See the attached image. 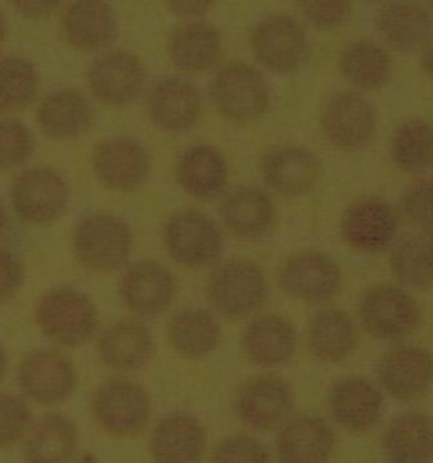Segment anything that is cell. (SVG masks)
Returning a JSON list of instances; mask_svg holds the SVG:
<instances>
[{
	"instance_id": "1",
	"label": "cell",
	"mask_w": 433,
	"mask_h": 463,
	"mask_svg": "<svg viewBox=\"0 0 433 463\" xmlns=\"http://www.w3.org/2000/svg\"><path fill=\"white\" fill-rule=\"evenodd\" d=\"M34 318L43 335L60 347H82L99 330L95 303L75 288H56L43 295Z\"/></svg>"
},
{
	"instance_id": "2",
	"label": "cell",
	"mask_w": 433,
	"mask_h": 463,
	"mask_svg": "<svg viewBox=\"0 0 433 463\" xmlns=\"http://www.w3.org/2000/svg\"><path fill=\"white\" fill-rule=\"evenodd\" d=\"M207 301L227 320L253 317L268 297V281L263 269L247 259H229L212 270L207 281Z\"/></svg>"
},
{
	"instance_id": "3",
	"label": "cell",
	"mask_w": 433,
	"mask_h": 463,
	"mask_svg": "<svg viewBox=\"0 0 433 463\" xmlns=\"http://www.w3.org/2000/svg\"><path fill=\"white\" fill-rule=\"evenodd\" d=\"M132 232L114 213L95 212L80 219L72 233V247L78 262L99 274L120 269L132 252Z\"/></svg>"
},
{
	"instance_id": "4",
	"label": "cell",
	"mask_w": 433,
	"mask_h": 463,
	"mask_svg": "<svg viewBox=\"0 0 433 463\" xmlns=\"http://www.w3.org/2000/svg\"><path fill=\"white\" fill-rule=\"evenodd\" d=\"M359 320L374 338L401 342L419 330L421 308L403 286L374 284L359 301Z\"/></svg>"
},
{
	"instance_id": "5",
	"label": "cell",
	"mask_w": 433,
	"mask_h": 463,
	"mask_svg": "<svg viewBox=\"0 0 433 463\" xmlns=\"http://www.w3.org/2000/svg\"><path fill=\"white\" fill-rule=\"evenodd\" d=\"M151 408L149 392L140 384L124 379L103 383L91 398L95 423L115 438L140 435L149 423Z\"/></svg>"
},
{
	"instance_id": "6",
	"label": "cell",
	"mask_w": 433,
	"mask_h": 463,
	"mask_svg": "<svg viewBox=\"0 0 433 463\" xmlns=\"http://www.w3.org/2000/svg\"><path fill=\"white\" fill-rule=\"evenodd\" d=\"M163 244L179 266L202 269L220 258L224 239L210 217L197 210H181L166 220Z\"/></svg>"
},
{
	"instance_id": "7",
	"label": "cell",
	"mask_w": 433,
	"mask_h": 463,
	"mask_svg": "<svg viewBox=\"0 0 433 463\" xmlns=\"http://www.w3.org/2000/svg\"><path fill=\"white\" fill-rule=\"evenodd\" d=\"M11 203L23 222L50 225L63 217L70 203V186L52 167H29L14 180Z\"/></svg>"
},
{
	"instance_id": "8",
	"label": "cell",
	"mask_w": 433,
	"mask_h": 463,
	"mask_svg": "<svg viewBox=\"0 0 433 463\" xmlns=\"http://www.w3.org/2000/svg\"><path fill=\"white\" fill-rule=\"evenodd\" d=\"M236 414L255 431H276L294 410V391L280 375H255L244 383L236 394Z\"/></svg>"
},
{
	"instance_id": "9",
	"label": "cell",
	"mask_w": 433,
	"mask_h": 463,
	"mask_svg": "<svg viewBox=\"0 0 433 463\" xmlns=\"http://www.w3.org/2000/svg\"><path fill=\"white\" fill-rule=\"evenodd\" d=\"M210 93L216 110L232 120H253L268 110V81L247 63L222 66L212 80Z\"/></svg>"
},
{
	"instance_id": "10",
	"label": "cell",
	"mask_w": 433,
	"mask_h": 463,
	"mask_svg": "<svg viewBox=\"0 0 433 463\" xmlns=\"http://www.w3.org/2000/svg\"><path fill=\"white\" fill-rule=\"evenodd\" d=\"M251 48L261 65L280 75H290L305 63L308 39L303 26L286 14H274L255 24Z\"/></svg>"
},
{
	"instance_id": "11",
	"label": "cell",
	"mask_w": 433,
	"mask_h": 463,
	"mask_svg": "<svg viewBox=\"0 0 433 463\" xmlns=\"http://www.w3.org/2000/svg\"><path fill=\"white\" fill-rule=\"evenodd\" d=\"M280 286L288 297L308 305L327 303L342 288V270L327 254L317 250L298 252L280 270Z\"/></svg>"
},
{
	"instance_id": "12",
	"label": "cell",
	"mask_w": 433,
	"mask_h": 463,
	"mask_svg": "<svg viewBox=\"0 0 433 463\" xmlns=\"http://www.w3.org/2000/svg\"><path fill=\"white\" fill-rule=\"evenodd\" d=\"M91 166L105 188L129 194L149 178L151 156L140 141L117 136L105 139L93 149Z\"/></svg>"
},
{
	"instance_id": "13",
	"label": "cell",
	"mask_w": 433,
	"mask_h": 463,
	"mask_svg": "<svg viewBox=\"0 0 433 463\" xmlns=\"http://www.w3.org/2000/svg\"><path fill=\"white\" fill-rule=\"evenodd\" d=\"M322 130L335 147L357 151L370 144L376 132V112L357 91H337L322 109Z\"/></svg>"
},
{
	"instance_id": "14",
	"label": "cell",
	"mask_w": 433,
	"mask_h": 463,
	"mask_svg": "<svg viewBox=\"0 0 433 463\" xmlns=\"http://www.w3.org/2000/svg\"><path fill=\"white\" fill-rule=\"evenodd\" d=\"M382 391L401 402L423 398L433 384V355L420 345H398L376 365Z\"/></svg>"
},
{
	"instance_id": "15",
	"label": "cell",
	"mask_w": 433,
	"mask_h": 463,
	"mask_svg": "<svg viewBox=\"0 0 433 463\" xmlns=\"http://www.w3.org/2000/svg\"><path fill=\"white\" fill-rule=\"evenodd\" d=\"M177 293L171 270L158 260H138L124 270L119 295L124 307L140 318H156L166 313Z\"/></svg>"
},
{
	"instance_id": "16",
	"label": "cell",
	"mask_w": 433,
	"mask_h": 463,
	"mask_svg": "<svg viewBox=\"0 0 433 463\" xmlns=\"http://www.w3.org/2000/svg\"><path fill=\"white\" fill-rule=\"evenodd\" d=\"M398 232V213L386 200L378 196L361 198L349 206L341 220L344 244L361 252L376 254L388 249Z\"/></svg>"
},
{
	"instance_id": "17",
	"label": "cell",
	"mask_w": 433,
	"mask_h": 463,
	"mask_svg": "<svg viewBox=\"0 0 433 463\" xmlns=\"http://www.w3.org/2000/svg\"><path fill=\"white\" fill-rule=\"evenodd\" d=\"M87 81L99 102L109 107H126L144 89L146 68L132 52H109L91 63Z\"/></svg>"
},
{
	"instance_id": "18",
	"label": "cell",
	"mask_w": 433,
	"mask_h": 463,
	"mask_svg": "<svg viewBox=\"0 0 433 463\" xmlns=\"http://www.w3.org/2000/svg\"><path fill=\"white\" fill-rule=\"evenodd\" d=\"M17 383L27 398L39 404H56L75 392L77 369L58 352L38 350L19 364Z\"/></svg>"
},
{
	"instance_id": "19",
	"label": "cell",
	"mask_w": 433,
	"mask_h": 463,
	"mask_svg": "<svg viewBox=\"0 0 433 463\" xmlns=\"http://www.w3.org/2000/svg\"><path fill=\"white\" fill-rule=\"evenodd\" d=\"M381 391L364 377H342L329 391V411L345 431L362 435L380 423L382 414Z\"/></svg>"
},
{
	"instance_id": "20",
	"label": "cell",
	"mask_w": 433,
	"mask_h": 463,
	"mask_svg": "<svg viewBox=\"0 0 433 463\" xmlns=\"http://www.w3.org/2000/svg\"><path fill=\"white\" fill-rule=\"evenodd\" d=\"M62 31L73 50L102 52L117 39L119 23L109 0H72L62 17Z\"/></svg>"
},
{
	"instance_id": "21",
	"label": "cell",
	"mask_w": 433,
	"mask_h": 463,
	"mask_svg": "<svg viewBox=\"0 0 433 463\" xmlns=\"http://www.w3.org/2000/svg\"><path fill=\"white\" fill-rule=\"evenodd\" d=\"M148 447L154 463H200L207 451V431L190 412H171L156 423Z\"/></svg>"
},
{
	"instance_id": "22",
	"label": "cell",
	"mask_w": 433,
	"mask_h": 463,
	"mask_svg": "<svg viewBox=\"0 0 433 463\" xmlns=\"http://www.w3.org/2000/svg\"><path fill=\"white\" fill-rule=\"evenodd\" d=\"M261 175L274 194L303 196L319 183V157L302 146H280L263 156Z\"/></svg>"
},
{
	"instance_id": "23",
	"label": "cell",
	"mask_w": 433,
	"mask_h": 463,
	"mask_svg": "<svg viewBox=\"0 0 433 463\" xmlns=\"http://www.w3.org/2000/svg\"><path fill=\"white\" fill-rule=\"evenodd\" d=\"M296 344L293 323L276 313L255 317L241 336L244 357L263 369H274L292 361Z\"/></svg>"
},
{
	"instance_id": "24",
	"label": "cell",
	"mask_w": 433,
	"mask_h": 463,
	"mask_svg": "<svg viewBox=\"0 0 433 463\" xmlns=\"http://www.w3.org/2000/svg\"><path fill=\"white\" fill-rule=\"evenodd\" d=\"M95 110L83 91L60 89L41 99L36 122L41 132L54 141H75L89 132Z\"/></svg>"
},
{
	"instance_id": "25",
	"label": "cell",
	"mask_w": 433,
	"mask_h": 463,
	"mask_svg": "<svg viewBox=\"0 0 433 463\" xmlns=\"http://www.w3.org/2000/svg\"><path fill=\"white\" fill-rule=\"evenodd\" d=\"M148 114L158 129L185 132L191 129L202 114V99L188 80L161 78L148 97Z\"/></svg>"
},
{
	"instance_id": "26",
	"label": "cell",
	"mask_w": 433,
	"mask_h": 463,
	"mask_svg": "<svg viewBox=\"0 0 433 463\" xmlns=\"http://www.w3.org/2000/svg\"><path fill=\"white\" fill-rule=\"evenodd\" d=\"M335 450L332 426L317 414L290 418L280 428L276 453L280 463H327Z\"/></svg>"
},
{
	"instance_id": "27",
	"label": "cell",
	"mask_w": 433,
	"mask_h": 463,
	"mask_svg": "<svg viewBox=\"0 0 433 463\" xmlns=\"http://www.w3.org/2000/svg\"><path fill=\"white\" fill-rule=\"evenodd\" d=\"M376 26L384 41L398 52H417L432 38L433 14L417 0H395L382 7Z\"/></svg>"
},
{
	"instance_id": "28",
	"label": "cell",
	"mask_w": 433,
	"mask_h": 463,
	"mask_svg": "<svg viewBox=\"0 0 433 463\" xmlns=\"http://www.w3.org/2000/svg\"><path fill=\"white\" fill-rule=\"evenodd\" d=\"M229 176L227 159L214 146L197 144L179 156L177 180L195 200H214L224 192Z\"/></svg>"
},
{
	"instance_id": "29",
	"label": "cell",
	"mask_w": 433,
	"mask_h": 463,
	"mask_svg": "<svg viewBox=\"0 0 433 463\" xmlns=\"http://www.w3.org/2000/svg\"><path fill=\"white\" fill-rule=\"evenodd\" d=\"M386 463H430L433 420L423 412H405L386 426L381 438Z\"/></svg>"
},
{
	"instance_id": "30",
	"label": "cell",
	"mask_w": 433,
	"mask_h": 463,
	"mask_svg": "<svg viewBox=\"0 0 433 463\" xmlns=\"http://www.w3.org/2000/svg\"><path fill=\"white\" fill-rule=\"evenodd\" d=\"M103 364L114 371L130 373L153 359L156 344L151 330L140 322L124 320L107 328L97 344Z\"/></svg>"
},
{
	"instance_id": "31",
	"label": "cell",
	"mask_w": 433,
	"mask_h": 463,
	"mask_svg": "<svg viewBox=\"0 0 433 463\" xmlns=\"http://www.w3.org/2000/svg\"><path fill=\"white\" fill-rule=\"evenodd\" d=\"M226 229L239 239L255 241L274 229L276 208L268 194L257 188H239L227 194L220 205Z\"/></svg>"
},
{
	"instance_id": "32",
	"label": "cell",
	"mask_w": 433,
	"mask_h": 463,
	"mask_svg": "<svg viewBox=\"0 0 433 463\" xmlns=\"http://www.w3.org/2000/svg\"><path fill=\"white\" fill-rule=\"evenodd\" d=\"M357 342L356 325L342 309H320L308 323L306 344L317 361L325 364L347 361L356 352Z\"/></svg>"
},
{
	"instance_id": "33",
	"label": "cell",
	"mask_w": 433,
	"mask_h": 463,
	"mask_svg": "<svg viewBox=\"0 0 433 463\" xmlns=\"http://www.w3.org/2000/svg\"><path fill=\"white\" fill-rule=\"evenodd\" d=\"M26 463H72L78 450V428L63 414H48L26 433Z\"/></svg>"
},
{
	"instance_id": "34",
	"label": "cell",
	"mask_w": 433,
	"mask_h": 463,
	"mask_svg": "<svg viewBox=\"0 0 433 463\" xmlns=\"http://www.w3.org/2000/svg\"><path fill=\"white\" fill-rule=\"evenodd\" d=\"M222 52V38L216 27L188 21L173 29L168 41L171 63L185 73H200L216 65Z\"/></svg>"
},
{
	"instance_id": "35",
	"label": "cell",
	"mask_w": 433,
	"mask_h": 463,
	"mask_svg": "<svg viewBox=\"0 0 433 463\" xmlns=\"http://www.w3.org/2000/svg\"><path fill=\"white\" fill-rule=\"evenodd\" d=\"M222 330L216 317L200 308L178 311L168 323V342L185 359H204L220 344Z\"/></svg>"
},
{
	"instance_id": "36",
	"label": "cell",
	"mask_w": 433,
	"mask_h": 463,
	"mask_svg": "<svg viewBox=\"0 0 433 463\" xmlns=\"http://www.w3.org/2000/svg\"><path fill=\"white\" fill-rule=\"evenodd\" d=\"M339 70L342 77L361 90H380L393 71L391 56L370 39H361L347 44L339 56Z\"/></svg>"
},
{
	"instance_id": "37",
	"label": "cell",
	"mask_w": 433,
	"mask_h": 463,
	"mask_svg": "<svg viewBox=\"0 0 433 463\" xmlns=\"http://www.w3.org/2000/svg\"><path fill=\"white\" fill-rule=\"evenodd\" d=\"M390 266L396 279L411 289L433 286V235L419 232L393 247Z\"/></svg>"
},
{
	"instance_id": "38",
	"label": "cell",
	"mask_w": 433,
	"mask_h": 463,
	"mask_svg": "<svg viewBox=\"0 0 433 463\" xmlns=\"http://www.w3.org/2000/svg\"><path fill=\"white\" fill-rule=\"evenodd\" d=\"M38 68L24 56L0 58V112L19 114L38 100Z\"/></svg>"
},
{
	"instance_id": "39",
	"label": "cell",
	"mask_w": 433,
	"mask_h": 463,
	"mask_svg": "<svg viewBox=\"0 0 433 463\" xmlns=\"http://www.w3.org/2000/svg\"><path fill=\"white\" fill-rule=\"evenodd\" d=\"M396 166L405 173H423L433 166V124L411 118L396 130L391 142Z\"/></svg>"
},
{
	"instance_id": "40",
	"label": "cell",
	"mask_w": 433,
	"mask_h": 463,
	"mask_svg": "<svg viewBox=\"0 0 433 463\" xmlns=\"http://www.w3.org/2000/svg\"><path fill=\"white\" fill-rule=\"evenodd\" d=\"M34 151V137L21 120L0 118V169L23 166Z\"/></svg>"
},
{
	"instance_id": "41",
	"label": "cell",
	"mask_w": 433,
	"mask_h": 463,
	"mask_svg": "<svg viewBox=\"0 0 433 463\" xmlns=\"http://www.w3.org/2000/svg\"><path fill=\"white\" fill-rule=\"evenodd\" d=\"M212 463H273V457L261 439L251 435H230L216 443Z\"/></svg>"
},
{
	"instance_id": "42",
	"label": "cell",
	"mask_w": 433,
	"mask_h": 463,
	"mask_svg": "<svg viewBox=\"0 0 433 463\" xmlns=\"http://www.w3.org/2000/svg\"><path fill=\"white\" fill-rule=\"evenodd\" d=\"M31 428V411L26 402L13 394H0V450L9 449Z\"/></svg>"
},
{
	"instance_id": "43",
	"label": "cell",
	"mask_w": 433,
	"mask_h": 463,
	"mask_svg": "<svg viewBox=\"0 0 433 463\" xmlns=\"http://www.w3.org/2000/svg\"><path fill=\"white\" fill-rule=\"evenodd\" d=\"M401 208L419 231L433 235V180L411 183L401 198Z\"/></svg>"
},
{
	"instance_id": "44",
	"label": "cell",
	"mask_w": 433,
	"mask_h": 463,
	"mask_svg": "<svg viewBox=\"0 0 433 463\" xmlns=\"http://www.w3.org/2000/svg\"><path fill=\"white\" fill-rule=\"evenodd\" d=\"M296 5L306 21L322 31L342 26L351 13V0H296Z\"/></svg>"
},
{
	"instance_id": "45",
	"label": "cell",
	"mask_w": 433,
	"mask_h": 463,
	"mask_svg": "<svg viewBox=\"0 0 433 463\" xmlns=\"http://www.w3.org/2000/svg\"><path fill=\"white\" fill-rule=\"evenodd\" d=\"M26 278L24 264L11 252L0 250V307L17 297Z\"/></svg>"
},
{
	"instance_id": "46",
	"label": "cell",
	"mask_w": 433,
	"mask_h": 463,
	"mask_svg": "<svg viewBox=\"0 0 433 463\" xmlns=\"http://www.w3.org/2000/svg\"><path fill=\"white\" fill-rule=\"evenodd\" d=\"M14 11L26 19H46L62 7L63 0H9Z\"/></svg>"
},
{
	"instance_id": "47",
	"label": "cell",
	"mask_w": 433,
	"mask_h": 463,
	"mask_svg": "<svg viewBox=\"0 0 433 463\" xmlns=\"http://www.w3.org/2000/svg\"><path fill=\"white\" fill-rule=\"evenodd\" d=\"M168 9L179 17H198L212 9L216 0H165Z\"/></svg>"
},
{
	"instance_id": "48",
	"label": "cell",
	"mask_w": 433,
	"mask_h": 463,
	"mask_svg": "<svg viewBox=\"0 0 433 463\" xmlns=\"http://www.w3.org/2000/svg\"><path fill=\"white\" fill-rule=\"evenodd\" d=\"M421 68L423 71L433 78V34L432 38L427 41V44L423 46V52H421L420 60Z\"/></svg>"
},
{
	"instance_id": "49",
	"label": "cell",
	"mask_w": 433,
	"mask_h": 463,
	"mask_svg": "<svg viewBox=\"0 0 433 463\" xmlns=\"http://www.w3.org/2000/svg\"><path fill=\"white\" fill-rule=\"evenodd\" d=\"M7 365H9V359H7V352L4 345L0 344V383L4 381L5 373H7Z\"/></svg>"
},
{
	"instance_id": "50",
	"label": "cell",
	"mask_w": 433,
	"mask_h": 463,
	"mask_svg": "<svg viewBox=\"0 0 433 463\" xmlns=\"http://www.w3.org/2000/svg\"><path fill=\"white\" fill-rule=\"evenodd\" d=\"M7 38V21H5V15L0 11V52L4 48V43Z\"/></svg>"
},
{
	"instance_id": "51",
	"label": "cell",
	"mask_w": 433,
	"mask_h": 463,
	"mask_svg": "<svg viewBox=\"0 0 433 463\" xmlns=\"http://www.w3.org/2000/svg\"><path fill=\"white\" fill-rule=\"evenodd\" d=\"M5 212H4V206L0 203V235L4 233V229H5Z\"/></svg>"
},
{
	"instance_id": "52",
	"label": "cell",
	"mask_w": 433,
	"mask_h": 463,
	"mask_svg": "<svg viewBox=\"0 0 433 463\" xmlns=\"http://www.w3.org/2000/svg\"><path fill=\"white\" fill-rule=\"evenodd\" d=\"M428 2H433V0H428Z\"/></svg>"
}]
</instances>
